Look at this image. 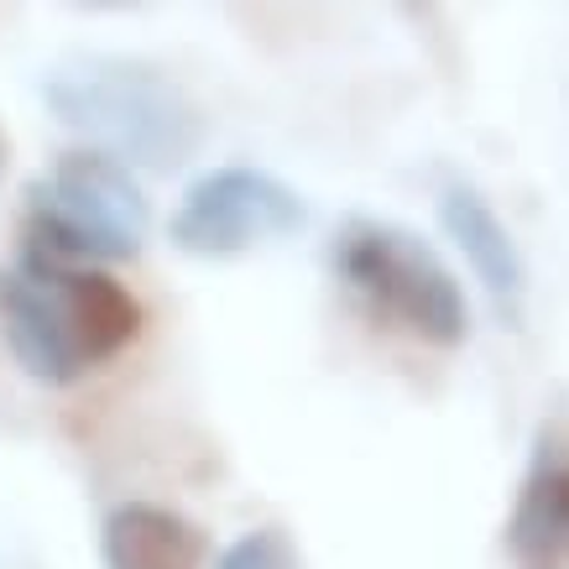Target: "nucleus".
<instances>
[{
    "label": "nucleus",
    "mask_w": 569,
    "mask_h": 569,
    "mask_svg": "<svg viewBox=\"0 0 569 569\" xmlns=\"http://www.w3.org/2000/svg\"><path fill=\"white\" fill-rule=\"evenodd\" d=\"M335 277L377 325L423 346H460L470 335V303L455 272L423 236L392 220H346L335 236Z\"/></svg>",
    "instance_id": "nucleus-1"
},
{
    "label": "nucleus",
    "mask_w": 569,
    "mask_h": 569,
    "mask_svg": "<svg viewBox=\"0 0 569 569\" xmlns=\"http://www.w3.org/2000/svg\"><path fill=\"white\" fill-rule=\"evenodd\" d=\"M152 209L121 157L100 147H73L52 162V173L27 189L21 251L52 261H131L147 241Z\"/></svg>",
    "instance_id": "nucleus-2"
},
{
    "label": "nucleus",
    "mask_w": 569,
    "mask_h": 569,
    "mask_svg": "<svg viewBox=\"0 0 569 569\" xmlns=\"http://www.w3.org/2000/svg\"><path fill=\"white\" fill-rule=\"evenodd\" d=\"M52 110L89 131L100 152L178 168L199 147V116L168 79L131 63H94L84 73H58L48 84Z\"/></svg>",
    "instance_id": "nucleus-3"
},
{
    "label": "nucleus",
    "mask_w": 569,
    "mask_h": 569,
    "mask_svg": "<svg viewBox=\"0 0 569 569\" xmlns=\"http://www.w3.org/2000/svg\"><path fill=\"white\" fill-rule=\"evenodd\" d=\"M303 220H309V209L298 189H288L282 178L261 173V168L230 162V168H209L193 178L183 204L173 209L168 236L189 257L220 261L277 241V236H293Z\"/></svg>",
    "instance_id": "nucleus-4"
},
{
    "label": "nucleus",
    "mask_w": 569,
    "mask_h": 569,
    "mask_svg": "<svg viewBox=\"0 0 569 569\" xmlns=\"http://www.w3.org/2000/svg\"><path fill=\"white\" fill-rule=\"evenodd\" d=\"M58 267L63 261L37 257V251H21L17 267H0V329L27 377L69 387L84 377V356L73 340Z\"/></svg>",
    "instance_id": "nucleus-5"
},
{
    "label": "nucleus",
    "mask_w": 569,
    "mask_h": 569,
    "mask_svg": "<svg viewBox=\"0 0 569 569\" xmlns=\"http://www.w3.org/2000/svg\"><path fill=\"white\" fill-rule=\"evenodd\" d=\"M507 553L518 569H569V433H538L528 476L507 518Z\"/></svg>",
    "instance_id": "nucleus-6"
},
{
    "label": "nucleus",
    "mask_w": 569,
    "mask_h": 569,
    "mask_svg": "<svg viewBox=\"0 0 569 569\" xmlns=\"http://www.w3.org/2000/svg\"><path fill=\"white\" fill-rule=\"evenodd\" d=\"M439 220H445L449 241L460 246V257L470 261V272L481 277L491 303L507 319H518L522 293H528V267H522V251L512 241V230L501 224L497 209L486 204V193L470 189V183H449L439 193Z\"/></svg>",
    "instance_id": "nucleus-7"
},
{
    "label": "nucleus",
    "mask_w": 569,
    "mask_h": 569,
    "mask_svg": "<svg viewBox=\"0 0 569 569\" xmlns=\"http://www.w3.org/2000/svg\"><path fill=\"white\" fill-rule=\"evenodd\" d=\"M104 569H204L209 538L173 507L126 501L100 528Z\"/></svg>",
    "instance_id": "nucleus-8"
},
{
    "label": "nucleus",
    "mask_w": 569,
    "mask_h": 569,
    "mask_svg": "<svg viewBox=\"0 0 569 569\" xmlns=\"http://www.w3.org/2000/svg\"><path fill=\"white\" fill-rule=\"evenodd\" d=\"M58 277H63V303H69V325L84 366L121 356L141 335V303L126 282H116L100 267H73V261H63Z\"/></svg>",
    "instance_id": "nucleus-9"
},
{
    "label": "nucleus",
    "mask_w": 569,
    "mask_h": 569,
    "mask_svg": "<svg viewBox=\"0 0 569 569\" xmlns=\"http://www.w3.org/2000/svg\"><path fill=\"white\" fill-rule=\"evenodd\" d=\"M214 569H303V553L282 528H251L214 559Z\"/></svg>",
    "instance_id": "nucleus-10"
},
{
    "label": "nucleus",
    "mask_w": 569,
    "mask_h": 569,
    "mask_svg": "<svg viewBox=\"0 0 569 569\" xmlns=\"http://www.w3.org/2000/svg\"><path fill=\"white\" fill-rule=\"evenodd\" d=\"M0 162H6V137H0Z\"/></svg>",
    "instance_id": "nucleus-11"
}]
</instances>
